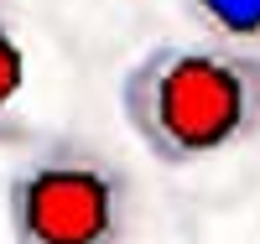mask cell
Masks as SVG:
<instances>
[{
  "mask_svg": "<svg viewBox=\"0 0 260 244\" xmlns=\"http://www.w3.org/2000/svg\"><path fill=\"white\" fill-rule=\"evenodd\" d=\"M120 115L172 171L219 161L260 135V52L219 37L156 42L120 73Z\"/></svg>",
  "mask_w": 260,
  "mask_h": 244,
  "instance_id": "6da1fadb",
  "label": "cell"
},
{
  "mask_svg": "<svg viewBox=\"0 0 260 244\" xmlns=\"http://www.w3.org/2000/svg\"><path fill=\"white\" fill-rule=\"evenodd\" d=\"M182 11L203 37L260 52V0H182Z\"/></svg>",
  "mask_w": 260,
  "mask_h": 244,
  "instance_id": "277c9868",
  "label": "cell"
},
{
  "mask_svg": "<svg viewBox=\"0 0 260 244\" xmlns=\"http://www.w3.org/2000/svg\"><path fill=\"white\" fill-rule=\"evenodd\" d=\"M31 141L26 120V47L11 16H0V151H21Z\"/></svg>",
  "mask_w": 260,
  "mask_h": 244,
  "instance_id": "3957f363",
  "label": "cell"
},
{
  "mask_svg": "<svg viewBox=\"0 0 260 244\" xmlns=\"http://www.w3.org/2000/svg\"><path fill=\"white\" fill-rule=\"evenodd\" d=\"M130 177L83 135L26 141L6 182V224L16 244H125Z\"/></svg>",
  "mask_w": 260,
  "mask_h": 244,
  "instance_id": "7a4b0ae2",
  "label": "cell"
}]
</instances>
